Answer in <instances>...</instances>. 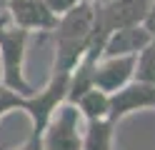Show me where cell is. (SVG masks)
<instances>
[{"instance_id": "6da1fadb", "label": "cell", "mask_w": 155, "mask_h": 150, "mask_svg": "<svg viewBox=\"0 0 155 150\" xmlns=\"http://www.w3.org/2000/svg\"><path fill=\"white\" fill-rule=\"evenodd\" d=\"M93 30H95V3L83 0L75 8L58 18V25L53 30L55 38V65L53 70H70L85 58L93 43Z\"/></svg>"}, {"instance_id": "7a4b0ae2", "label": "cell", "mask_w": 155, "mask_h": 150, "mask_svg": "<svg viewBox=\"0 0 155 150\" xmlns=\"http://www.w3.org/2000/svg\"><path fill=\"white\" fill-rule=\"evenodd\" d=\"M150 5H153V0H108V3H95V30H93V43H90L88 53L100 58L103 45L113 30L143 23L150 13Z\"/></svg>"}, {"instance_id": "3957f363", "label": "cell", "mask_w": 155, "mask_h": 150, "mask_svg": "<svg viewBox=\"0 0 155 150\" xmlns=\"http://www.w3.org/2000/svg\"><path fill=\"white\" fill-rule=\"evenodd\" d=\"M30 33L18 25H8L0 30V75L8 88L18 90L20 95H30L33 88L25 78V48Z\"/></svg>"}, {"instance_id": "277c9868", "label": "cell", "mask_w": 155, "mask_h": 150, "mask_svg": "<svg viewBox=\"0 0 155 150\" xmlns=\"http://www.w3.org/2000/svg\"><path fill=\"white\" fill-rule=\"evenodd\" d=\"M83 123L85 118L75 103H60L40 133L45 150H83Z\"/></svg>"}, {"instance_id": "5b68a950", "label": "cell", "mask_w": 155, "mask_h": 150, "mask_svg": "<svg viewBox=\"0 0 155 150\" xmlns=\"http://www.w3.org/2000/svg\"><path fill=\"white\" fill-rule=\"evenodd\" d=\"M68 78H70V73H65V70H53L43 90H38V93L33 90L30 95H25L23 110L30 118V133H43V128L48 125L58 105L68 100Z\"/></svg>"}, {"instance_id": "8992f818", "label": "cell", "mask_w": 155, "mask_h": 150, "mask_svg": "<svg viewBox=\"0 0 155 150\" xmlns=\"http://www.w3.org/2000/svg\"><path fill=\"white\" fill-rule=\"evenodd\" d=\"M5 10L10 15V23L28 33H53L60 18L45 0H8Z\"/></svg>"}, {"instance_id": "52a82bcc", "label": "cell", "mask_w": 155, "mask_h": 150, "mask_svg": "<svg viewBox=\"0 0 155 150\" xmlns=\"http://www.w3.org/2000/svg\"><path fill=\"white\" fill-rule=\"evenodd\" d=\"M155 108V83H143V80H130L125 88L110 93V120L120 123L123 118L138 110H153Z\"/></svg>"}, {"instance_id": "ba28073f", "label": "cell", "mask_w": 155, "mask_h": 150, "mask_svg": "<svg viewBox=\"0 0 155 150\" xmlns=\"http://www.w3.org/2000/svg\"><path fill=\"white\" fill-rule=\"evenodd\" d=\"M135 63L138 55H108L95 65V88L105 93H115L135 80Z\"/></svg>"}, {"instance_id": "9c48e42d", "label": "cell", "mask_w": 155, "mask_h": 150, "mask_svg": "<svg viewBox=\"0 0 155 150\" xmlns=\"http://www.w3.org/2000/svg\"><path fill=\"white\" fill-rule=\"evenodd\" d=\"M150 40H153V35H150V30L145 28V23L118 28V30H113L108 35L100 58H108V55H138Z\"/></svg>"}, {"instance_id": "30bf717a", "label": "cell", "mask_w": 155, "mask_h": 150, "mask_svg": "<svg viewBox=\"0 0 155 150\" xmlns=\"http://www.w3.org/2000/svg\"><path fill=\"white\" fill-rule=\"evenodd\" d=\"M113 133H115V123L110 118L85 120L83 150H113Z\"/></svg>"}, {"instance_id": "8fae6325", "label": "cell", "mask_w": 155, "mask_h": 150, "mask_svg": "<svg viewBox=\"0 0 155 150\" xmlns=\"http://www.w3.org/2000/svg\"><path fill=\"white\" fill-rule=\"evenodd\" d=\"M75 105L85 120H105L110 115V93H105L100 88H90L88 93L78 98Z\"/></svg>"}, {"instance_id": "7c38bea8", "label": "cell", "mask_w": 155, "mask_h": 150, "mask_svg": "<svg viewBox=\"0 0 155 150\" xmlns=\"http://www.w3.org/2000/svg\"><path fill=\"white\" fill-rule=\"evenodd\" d=\"M135 80L155 83V38L138 53V63H135Z\"/></svg>"}, {"instance_id": "4fadbf2b", "label": "cell", "mask_w": 155, "mask_h": 150, "mask_svg": "<svg viewBox=\"0 0 155 150\" xmlns=\"http://www.w3.org/2000/svg\"><path fill=\"white\" fill-rule=\"evenodd\" d=\"M23 105H25V95L8 88L5 83H0V118L10 110H23Z\"/></svg>"}, {"instance_id": "5bb4252c", "label": "cell", "mask_w": 155, "mask_h": 150, "mask_svg": "<svg viewBox=\"0 0 155 150\" xmlns=\"http://www.w3.org/2000/svg\"><path fill=\"white\" fill-rule=\"evenodd\" d=\"M48 5L53 8V13H58V15H63V13H68L70 8H75L78 3H83V0H45Z\"/></svg>"}, {"instance_id": "9a60e30c", "label": "cell", "mask_w": 155, "mask_h": 150, "mask_svg": "<svg viewBox=\"0 0 155 150\" xmlns=\"http://www.w3.org/2000/svg\"><path fill=\"white\" fill-rule=\"evenodd\" d=\"M15 150H45L43 135H40V133H30V135H28V140H25L20 148H15Z\"/></svg>"}, {"instance_id": "2e32d148", "label": "cell", "mask_w": 155, "mask_h": 150, "mask_svg": "<svg viewBox=\"0 0 155 150\" xmlns=\"http://www.w3.org/2000/svg\"><path fill=\"white\" fill-rule=\"evenodd\" d=\"M143 23H145V28L150 30V35L155 38V0H153V5H150V13H148V18H145Z\"/></svg>"}, {"instance_id": "e0dca14e", "label": "cell", "mask_w": 155, "mask_h": 150, "mask_svg": "<svg viewBox=\"0 0 155 150\" xmlns=\"http://www.w3.org/2000/svg\"><path fill=\"white\" fill-rule=\"evenodd\" d=\"M8 25H10V15H8V10H3V13H0V30L8 28Z\"/></svg>"}, {"instance_id": "ac0fdd59", "label": "cell", "mask_w": 155, "mask_h": 150, "mask_svg": "<svg viewBox=\"0 0 155 150\" xmlns=\"http://www.w3.org/2000/svg\"><path fill=\"white\" fill-rule=\"evenodd\" d=\"M5 8H8V0H0V13H3Z\"/></svg>"}, {"instance_id": "d6986e66", "label": "cell", "mask_w": 155, "mask_h": 150, "mask_svg": "<svg viewBox=\"0 0 155 150\" xmlns=\"http://www.w3.org/2000/svg\"><path fill=\"white\" fill-rule=\"evenodd\" d=\"M95 3H108V0H95Z\"/></svg>"}]
</instances>
